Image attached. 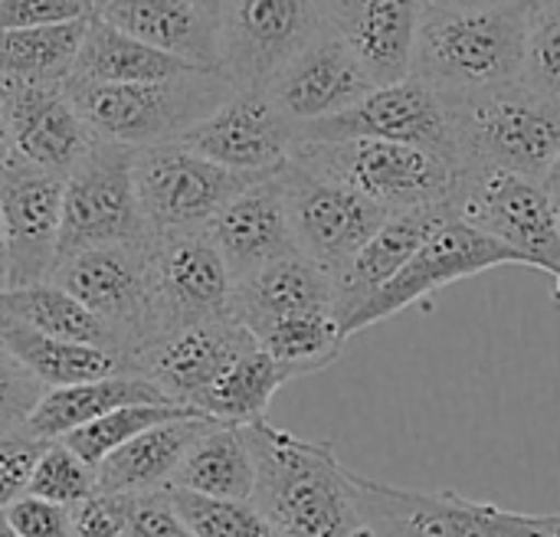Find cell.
<instances>
[{
	"mask_svg": "<svg viewBox=\"0 0 560 537\" xmlns=\"http://www.w3.org/2000/svg\"><path fill=\"white\" fill-rule=\"evenodd\" d=\"M253 463V505L279 537H368L354 472L331 443L299 440L266 420L243 427Z\"/></svg>",
	"mask_w": 560,
	"mask_h": 537,
	"instance_id": "obj_1",
	"label": "cell"
},
{
	"mask_svg": "<svg viewBox=\"0 0 560 537\" xmlns=\"http://www.w3.org/2000/svg\"><path fill=\"white\" fill-rule=\"evenodd\" d=\"M532 7L423 10L410 75L440 95H469L525 75Z\"/></svg>",
	"mask_w": 560,
	"mask_h": 537,
	"instance_id": "obj_2",
	"label": "cell"
},
{
	"mask_svg": "<svg viewBox=\"0 0 560 537\" xmlns=\"http://www.w3.org/2000/svg\"><path fill=\"white\" fill-rule=\"evenodd\" d=\"M79 118L95 141L121 148H151L180 141L190 128L210 118L236 89L217 69H190L158 82L135 85H85L62 82Z\"/></svg>",
	"mask_w": 560,
	"mask_h": 537,
	"instance_id": "obj_3",
	"label": "cell"
},
{
	"mask_svg": "<svg viewBox=\"0 0 560 537\" xmlns=\"http://www.w3.org/2000/svg\"><path fill=\"white\" fill-rule=\"evenodd\" d=\"M446 102L456 128L459 171L499 167L545 184L560 154V98L518 79Z\"/></svg>",
	"mask_w": 560,
	"mask_h": 537,
	"instance_id": "obj_4",
	"label": "cell"
},
{
	"mask_svg": "<svg viewBox=\"0 0 560 537\" xmlns=\"http://www.w3.org/2000/svg\"><path fill=\"white\" fill-rule=\"evenodd\" d=\"M292 161L368 197L387 213L450 203L459 180V167L433 151L371 138L295 144Z\"/></svg>",
	"mask_w": 560,
	"mask_h": 537,
	"instance_id": "obj_5",
	"label": "cell"
},
{
	"mask_svg": "<svg viewBox=\"0 0 560 537\" xmlns=\"http://www.w3.org/2000/svg\"><path fill=\"white\" fill-rule=\"evenodd\" d=\"M368 537H560V515H525L456 492H413L354 472Z\"/></svg>",
	"mask_w": 560,
	"mask_h": 537,
	"instance_id": "obj_6",
	"label": "cell"
},
{
	"mask_svg": "<svg viewBox=\"0 0 560 537\" xmlns=\"http://www.w3.org/2000/svg\"><path fill=\"white\" fill-rule=\"evenodd\" d=\"M450 210L459 223L518 253L528 269L560 276L558 220L541 180L499 167H463Z\"/></svg>",
	"mask_w": 560,
	"mask_h": 537,
	"instance_id": "obj_7",
	"label": "cell"
},
{
	"mask_svg": "<svg viewBox=\"0 0 560 537\" xmlns=\"http://www.w3.org/2000/svg\"><path fill=\"white\" fill-rule=\"evenodd\" d=\"M151 236L135 190V151L95 141L62 184L59 259Z\"/></svg>",
	"mask_w": 560,
	"mask_h": 537,
	"instance_id": "obj_8",
	"label": "cell"
},
{
	"mask_svg": "<svg viewBox=\"0 0 560 537\" xmlns=\"http://www.w3.org/2000/svg\"><path fill=\"white\" fill-rule=\"evenodd\" d=\"M256 180V174L226 171L180 141L135 151V190L151 236L203 233L210 220Z\"/></svg>",
	"mask_w": 560,
	"mask_h": 537,
	"instance_id": "obj_9",
	"label": "cell"
},
{
	"mask_svg": "<svg viewBox=\"0 0 560 537\" xmlns=\"http://www.w3.org/2000/svg\"><path fill=\"white\" fill-rule=\"evenodd\" d=\"M148 240L75 253L59 259L49 276V282L66 289L108 325L118 351L128 361V371L131 358L154 341V282Z\"/></svg>",
	"mask_w": 560,
	"mask_h": 537,
	"instance_id": "obj_10",
	"label": "cell"
},
{
	"mask_svg": "<svg viewBox=\"0 0 560 537\" xmlns=\"http://www.w3.org/2000/svg\"><path fill=\"white\" fill-rule=\"evenodd\" d=\"M217 72L233 89H266L328 26L315 0H223L217 16Z\"/></svg>",
	"mask_w": 560,
	"mask_h": 537,
	"instance_id": "obj_11",
	"label": "cell"
},
{
	"mask_svg": "<svg viewBox=\"0 0 560 537\" xmlns=\"http://www.w3.org/2000/svg\"><path fill=\"white\" fill-rule=\"evenodd\" d=\"M351 138L423 148L459 167L450 102L446 95H440L433 85H427L417 75H407L390 85H377L341 115H331L325 121H315L295 131V144L351 141Z\"/></svg>",
	"mask_w": 560,
	"mask_h": 537,
	"instance_id": "obj_12",
	"label": "cell"
},
{
	"mask_svg": "<svg viewBox=\"0 0 560 537\" xmlns=\"http://www.w3.org/2000/svg\"><path fill=\"white\" fill-rule=\"evenodd\" d=\"M279 180L285 190V207H289V223L299 256L325 269L331 279L341 276V269L390 217L384 207L371 203L368 197L328 177L305 171L292 157L279 171Z\"/></svg>",
	"mask_w": 560,
	"mask_h": 537,
	"instance_id": "obj_13",
	"label": "cell"
},
{
	"mask_svg": "<svg viewBox=\"0 0 560 537\" xmlns=\"http://www.w3.org/2000/svg\"><path fill=\"white\" fill-rule=\"evenodd\" d=\"M502 266H525V259L518 253H512L509 246L495 243L492 236H486L453 217L420 246V253L381 292H374L341 325V335L348 341L351 335H358L384 318H394L397 312L443 292L453 282H463V279H472V276H482V272L502 269Z\"/></svg>",
	"mask_w": 560,
	"mask_h": 537,
	"instance_id": "obj_14",
	"label": "cell"
},
{
	"mask_svg": "<svg viewBox=\"0 0 560 537\" xmlns=\"http://www.w3.org/2000/svg\"><path fill=\"white\" fill-rule=\"evenodd\" d=\"M154 282V341L187 325L230 318L233 276L207 233H167L148 240Z\"/></svg>",
	"mask_w": 560,
	"mask_h": 537,
	"instance_id": "obj_15",
	"label": "cell"
},
{
	"mask_svg": "<svg viewBox=\"0 0 560 537\" xmlns=\"http://www.w3.org/2000/svg\"><path fill=\"white\" fill-rule=\"evenodd\" d=\"M62 184L43 167L23 157H10L0 167V217L7 240V289L49 282L59 262L62 226Z\"/></svg>",
	"mask_w": 560,
	"mask_h": 537,
	"instance_id": "obj_16",
	"label": "cell"
},
{
	"mask_svg": "<svg viewBox=\"0 0 560 537\" xmlns=\"http://www.w3.org/2000/svg\"><path fill=\"white\" fill-rule=\"evenodd\" d=\"M194 154L240 174H276L295 151V125L272 105L266 89H236L210 118L180 138Z\"/></svg>",
	"mask_w": 560,
	"mask_h": 537,
	"instance_id": "obj_17",
	"label": "cell"
},
{
	"mask_svg": "<svg viewBox=\"0 0 560 537\" xmlns=\"http://www.w3.org/2000/svg\"><path fill=\"white\" fill-rule=\"evenodd\" d=\"M256 338L233 315L171 331L131 358V374L148 377L171 404L197 407V400L240 361Z\"/></svg>",
	"mask_w": 560,
	"mask_h": 537,
	"instance_id": "obj_18",
	"label": "cell"
},
{
	"mask_svg": "<svg viewBox=\"0 0 560 537\" xmlns=\"http://www.w3.org/2000/svg\"><path fill=\"white\" fill-rule=\"evenodd\" d=\"M371 89L377 85L358 62V56L331 30H325L272 75L266 95L299 131L305 125L341 115Z\"/></svg>",
	"mask_w": 560,
	"mask_h": 537,
	"instance_id": "obj_19",
	"label": "cell"
},
{
	"mask_svg": "<svg viewBox=\"0 0 560 537\" xmlns=\"http://www.w3.org/2000/svg\"><path fill=\"white\" fill-rule=\"evenodd\" d=\"M203 233L217 246L233 282H243L279 259L299 256L279 171L240 190Z\"/></svg>",
	"mask_w": 560,
	"mask_h": 537,
	"instance_id": "obj_20",
	"label": "cell"
},
{
	"mask_svg": "<svg viewBox=\"0 0 560 537\" xmlns=\"http://www.w3.org/2000/svg\"><path fill=\"white\" fill-rule=\"evenodd\" d=\"M325 26L358 56L374 85L410 75L423 0H315Z\"/></svg>",
	"mask_w": 560,
	"mask_h": 537,
	"instance_id": "obj_21",
	"label": "cell"
},
{
	"mask_svg": "<svg viewBox=\"0 0 560 537\" xmlns=\"http://www.w3.org/2000/svg\"><path fill=\"white\" fill-rule=\"evenodd\" d=\"M10 148L16 157L66 177L95 144L62 85H0Z\"/></svg>",
	"mask_w": 560,
	"mask_h": 537,
	"instance_id": "obj_22",
	"label": "cell"
},
{
	"mask_svg": "<svg viewBox=\"0 0 560 537\" xmlns=\"http://www.w3.org/2000/svg\"><path fill=\"white\" fill-rule=\"evenodd\" d=\"M450 220H453L450 203L390 213L384 220V226L361 246V253L335 279V295H338L335 318H338V325H345L374 292H381L420 253V246Z\"/></svg>",
	"mask_w": 560,
	"mask_h": 537,
	"instance_id": "obj_23",
	"label": "cell"
},
{
	"mask_svg": "<svg viewBox=\"0 0 560 537\" xmlns=\"http://www.w3.org/2000/svg\"><path fill=\"white\" fill-rule=\"evenodd\" d=\"M92 16L151 49L200 69H217V26L197 0H105Z\"/></svg>",
	"mask_w": 560,
	"mask_h": 537,
	"instance_id": "obj_24",
	"label": "cell"
},
{
	"mask_svg": "<svg viewBox=\"0 0 560 537\" xmlns=\"http://www.w3.org/2000/svg\"><path fill=\"white\" fill-rule=\"evenodd\" d=\"M335 302H338L335 279L315 262H308L305 256H289L236 282L230 315L253 331L266 322L289 318V315H308V312L335 315Z\"/></svg>",
	"mask_w": 560,
	"mask_h": 537,
	"instance_id": "obj_25",
	"label": "cell"
},
{
	"mask_svg": "<svg viewBox=\"0 0 560 537\" xmlns=\"http://www.w3.org/2000/svg\"><path fill=\"white\" fill-rule=\"evenodd\" d=\"M210 427L213 420L197 417V420H174L135 436L131 443H125L121 450H115L95 466V499L167 489L194 440Z\"/></svg>",
	"mask_w": 560,
	"mask_h": 537,
	"instance_id": "obj_26",
	"label": "cell"
},
{
	"mask_svg": "<svg viewBox=\"0 0 560 537\" xmlns=\"http://www.w3.org/2000/svg\"><path fill=\"white\" fill-rule=\"evenodd\" d=\"M135 404H171V400L141 374H131V371L128 374H112V377H102V381L46 390L43 400L36 404L33 417L26 420V433H33L36 440L52 443V440L69 436L72 430H82V427L95 423L98 417H105L112 410L135 407Z\"/></svg>",
	"mask_w": 560,
	"mask_h": 537,
	"instance_id": "obj_27",
	"label": "cell"
},
{
	"mask_svg": "<svg viewBox=\"0 0 560 537\" xmlns=\"http://www.w3.org/2000/svg\"><path fill=\"white\" fill-rule=\"evenodd\" d=\"M167 489H184L223 502H253L256 463L243 427L213 423L210 430H203L180 459Z\"/></svg>",
	"mask_w": 560,
	"mask_h": 537,
	"instance_id": "obj_28",
	"label": "cell"
},
{
	"mask_svg": "<svg viewBox=\"0 0 560 537\" xmlns=\"http://www.w3.org/2000/svg\"><path fill=\"white\" fill-rule=\"evenodd\" d=\"M200 66H190L177 56H167L161 49H151L121 30L102 23L98 16H89L72 75L66 82H85V85H135V82H158L180 72H190Z\"/></svg>",
	"mask_w": 560,
	"mask_h": 537,
	"instance_id": "obj_29",
	"label": "cell"
},
{
	"mask_svg": "<svg viewBox=\"0 0 560 537\" xmlns=\"http://www.w3.org/2000/svg\"><path fill=\"white\" fill-rule=\"evenodd\" d=\"M0 341L30 371V377L43 384V390H59V387L102 381L112 374H128V361L118 351L59 341L7 318H0Z\"/></svg>",
	"mask_w": 560,
	"mask_h": 537,
	"instance_id": "obj_30",
	"label": "cell"
},
{
	"mask_svg": "<svg viewBox=\"0 0 560 537\" xmlns=\"http://www.w3.org/2000/svg\"><path fill=\"white\" fill-rule=\"evenodd\" d=\"M0 318L26 325V328L39 331V335L59 338V341L118 351V341L108 331V325L98 315H92L79 299H72L66 289H59L56 282L3 289L0 292Z\"/></svg>",
	"mask_w": 560,
	"mask_h": 537,
	"instance_id": "obj_31",
	"label": "cell"
},
{
	"mask_svg": "<svg viewBox=\"0 0 560 537\" xmlns=\"http://www.w3.org/2000/svg\"><path fill=\"white\" fill-rule=\"evenodd\" d=\"M89 20L3 30L0 33V85H62L72 75Z\"/></svg>",
	"mask_w": 560,
	"mask_h": 537,
	"instance_id": "obj_32",
	"label": "cell"
},
{
	"mask_svg": "<svg viewBox=\"0 0 560 537\" xmlns=\"http://www.w3.org/2000/svg\"><path fill=\"white\" fill-rule=\"evenodd\" d=\"M289 381L292 377L256 345L240 361H233V367L197 400L194 410L213 423L249 427L256 420H266L272 397Z\"/></svg>",
	"mask_w": 560,
	"mask_h": 537,
	"instance_id": "obj_33",
	"label": "cell"
},
{
	"mask_svg": "<svg viewBox=\"0 0 560 537\" xmlns=\"http://www.w3.org/2000/svg\"><path fill=\"white\" fill-rule=\"evenodd\" d=\"M256 345L295 381L308 377L315 371L331 367L341 358L345 335L335 315L328 312H308V315H289L266 322L249 331Z\"/></svg>",
	"mask_w": 560,
	"mask_h": 537,
	"instance_id": "obj_34",
	"label": "cell"
},
{
	"mask_svg": "<svg viewBox=\"0 0 560 537\" xmlns=\"http://www.w3.org/2000/svg\"><path fill=\"white\" fill-rule=\"evenodd\" d=\"M197 417H200L197 410L177 407V404H135V407L112 410V413L98 417L95 423H89L82 430H72L69 436H62V443L82 463H89L95 469L105 456H112L115 450H121L135 436H141V433H148L154 427L174 423V420H197ZM200 420H207V417H200Z\"/></svg>",
	"mask_w": 560,
	"mask_h": 537,
	"instance_id": "obj_35",
	"label": "cell"
},
{
	"mask_svg": "<svg viewBox=\"0 0 560 537\" xmlns=\"http://www.w3.org/2000/svg\"><path fill=\"white\" fill-rule=\"evenodd\" d=\"M167 495L194 537H279L253 502H223L184 489H167Z\"/></svg>",
	"mask_w": 560,
	"mask_h": 537,
	"instance_id": "obj_36",
	"label": "cell"
},
{
	"mask_svg": "<svg viewBox=\"0 0 560 537\" xmlns=\"http://www.w3.org/2000/svg\"><path fill=\"white\" fill-rule=\"evenodd\" d=\"M26 495L62 509H79L95 499V469L82 463L62 440H52L30 472Z\"/></svg>",
	"mask_w": 560,
	"mask_h": 537,
	"instance_id": "obj_37",
	"label": "cell"
},
{
	"mask_svg": "<svg viewBox=\"0 0 560 537\" xmlns=\"http://www.w3.org/2000/svg\"><path fill=\"white\" fill-rule=\"evenodd\" d=\"M532 89L560 98V0H538L528 13L525 75Z\"/></svg>",
	"mask_w": 560,
	"mask_h": 537,
	"instance_id": "obj_38",
	"label": "cell"
},
{
	"mask_svg": "<svg viewBox=\"0 0 560 537\" xmlns=\"http://www.w3.org/2000/svg\"><path fill=\"white\" fill-rule=\"evenodd\" d=\"M125 535L128 537H194L184 518L177 515L167 489L141 492V495H112Z\"/></svg>",
	"mask_w": 560,
	"mask_h": 537,
	"instance_id": "obj_39",
	"label": "cell"
},
{
	"mask_svg": "<svg viewBox=\"0 0 560 537\" xmlns=\"http://www.w3.org/2000/svg\"><path fill=\"white\" fill-rule=\"evenodd\" d=\"M43 394V384L30 377V371L0 341V436L23 430Z\"/></svg>",
	"mask_w": 560,
	"mask_h": 537,
	"instance_id": "obj_40",
	"label": "cell"
},
{
	"mask_svg": "<svg viewBox=\"0 0 560 537\" xmlns=\"http://www.w3.org/2000/svg\"><path fill=\"white\" fill-rule=\"evenodd\" d=\"M43 450H46V440H36L33 433H26V427L0 436V512L13 505L20 495H26L30 472Z\"/></svg>",
	"mask_w": 560,
	"mask_h": 537,
	"instance_id": "obj_41",
	"label": "cell"
},
{
	"mask_svg": "<svg viewBox=\"0 0 560 537\" xmlns=\"http://www.w3.org/2000/svg\"><path fill=\"white\" fill-rule=\"evenodd\" d=\"M92 0H0V33L89 20Z\"/></svg>",
	"mask_w": 560,
	"mask_h": 537,
	"instance_id": "obj_42",
	"label": "cell"
},
{
	"mask_svg": "<svg viewBox=\"0 0 560 537\" xmlns=\"http://www.w3.org/2000/svg\"><path fill=\"white\" fill-rule=\"evenodd\" d=\"M3 518L13 537H72V509L20 495L3 509Z\"/></svg>",
	"mask_w": 560,
	"mask_h": 537,
	"instance_id": "obj_43",
	"label": "cell"
},
{
	"mask_svg": "<svg viewBox=\"0 0 560 537\" xmlns=\"http://www.w3.org/2000/svg\"><path fill=\"white\" fill-rule=\"evenodd\" d=\"M72 537H128L112 499H92L72 509Z\"/></svg>",
	"mask_w": 560,
	"mask_h": 537,
	"instance_id": "obj_44",
	"label": "cell"
},
{
	"mask_svg": "<svg viewBox=\"0 0 560 537\" xmlns=\"http://www.w3.org/2000/svg\"><path fill=\"white\" fill-rule=\"evenodd\" d=\"M427 10H502V7H535V0H423Z\"/></svg>",
	"mask_w": 560,
	"mask_h": 537,
	"instance_id": "obj_45",
	"label": "cell"
},
{
	"mask_svg": "<svg viewBox=\"0 0 560 537\" xmlns=\"http://www.w3.org/2000/svg\"><path fill=\"white\" fill-rule=\"evenodd\" d=\"M13 157V148H10V131H7V115H3V98H0V167Z\"/></svg>",
	"mask_w": 560,
	"mask_h": 537,
	"instance_id": "obj_46",
	"label": "cell"
},
{
	"mask_svg": "<svg viewBox=\"0 0 560 537\" xmlns=\"http://www.w3.org/2000/svg\"><path fill=\"white\" fill-rule=\"evenodd\" d=\"M7 289V240H3V217H0V292Z\"/></svg>",
	"mask_w": 560,
	"mask_h": 537,
	"instance_id": "obj_47",
	"label": "cell"
},
{
	"mask_svg": "<svg viewBox=\"0 0 560 537\" xmlns=\"http://www.w3.org/2000/svg\"><path fill=\"white\" fill-rule=\"evenodd\" d=\"M545 187H560V154H558V161L551 164L548 177H545Z\"/></svg>",
	"mask_w": 560,
	"mask_h": 537,
	"instance_id": "obj_48",
	"label": "cell"
},
{
	"mask_svg": "<svg viewBox=\"0 0 560 537\" xmlns=\"http://www.w3.org/2000/svg\"><path fill=\"white\" fill-rule=\"evenodd\" d=\"M220 3H223V0H197V7H200L203 13H210V16H217Z\"/></svg>",
	"mask_w": 560,
	"mask_h": 537,
	"instance_id": "obj_49",
	"label": "cell"
},
{
	"mask_svg": "<svg viewBox=\"0 0 560 537\" xmlns=\"http://www.w3.org/2000/svg\"><path fill=\"white\" fill-rule=\"evenodd\" d=\"M551 190V203H555V220H558V236H560V187H548Z\"/></svg>",
	"mask_w": 560,
	"mask_h": 537,
	"instance_id": "obj_50",
	"label": "cell"
},
{
	"mask_svg": "<svg viewBox=\"0 0 560 537\" xmlns=\"http://www.w3.org/2000/svg\"><path fill=\"white\" fill-rule=\"evenodd\" d=\"M0 537H13L10 525H7V518H3V512H0Z\"/></svg>",
	"mask_w": 560,
	"mask_h": 537,
	"instance_id": "obj_51",
	"label": "cell"
},
{
	"mask_svg": "<svg viewBox=\"0 0 560 537\" xmlns=\"http://www.w3.org/2000/svg\"><path fill=\"white\" fill-rule=\"evenodd\" d=\"M555 302H558L560 308V276H555Z\"/></svg>",
	"mask_w": 560,
	"mask_h": 537,
	"instance_id": "obj_52",
	"label": "cell"
},
{
	"mask_svg": "<svg viewBox=\"0 0 560 537\" xmlns=\"http://www.w3.org/2000/svg\"><path fill=\"white\" fill-rule=\"evenodd\" d=\"M98 3H105V0H92V10H95V7H98Z\"/></svg>",
	"mask_w": 560,
	"mask_h": 537,
	"instance_id": "obj_53",
	"label": "cell"
},
{
	"mask_svg": "<svg viewBox=\"0 0 560 537\" xmlns=\"http://www.w3.org/2000/svg\"><path fill=\"white\" fill-rule=\"evenodd\" d=\"M535 3H538V0H535Z\"/></svg>",
	"mask_w": 560,
	"mask_h": 537,
	"instance_id": "obj_54",
	"label": "cell"
}]
</instances>
